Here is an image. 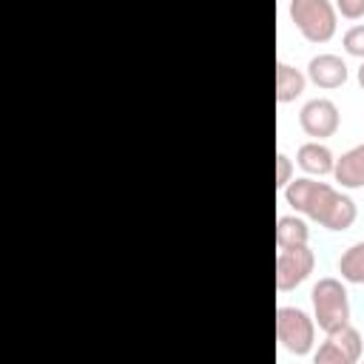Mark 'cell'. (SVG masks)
<instances>
[{"label": "cell", "mask_w": 364, "mask_h": 364, "mask_svg": "<svg viewBox=\"0 0 364 364\" xmlns=\"http://www.w3.org/2000/svg\"><path fill=\"white\" fill-rule=\"evenodd\" d=\"M333 179L341 188H364V142L353 145L350 151H344L341 156H336V168H333Z\"/></svg>", "instance_id": "11"}, {"label": "cell", "mask_w": 364, "mask_h": 364, "mask_svg": "<svg viewBox=\"0 0 364 364\" xmlns=\"http://www.w3.org/2000/svg\"><path fill=\"white\" fill-rule=\"evenodd\" d=\"M290 179H293V159L279 151V154H276V188L284 191Z\"/></svg>", "instance_id": "16"}, {"label": "cell", "mask_w": 364, "mask_h": 364, "mask_svg": "<svg viewBox=\"0 0 364 364\" xmlns=\"http://www.w3.org/2000/svg\"><path fill=\"white\" fill-rule=\"evenodd\" d=\"M310 228L301 213H284L276 219V247H293V245H307Z\"/></svg>", "instance_id": "13"}, {"label": "cell", "mask_w": 364, "mask_h": 364, "mask_svg": "<svg viewBox=\"0 0 364 364\" xmlns=\"http://www.w3.org/2000/svg\"><path fill=\"white\" fill-rule=\"evenodd\" d=\"M316 267V253L310 250V245H293V247H279L276 253V287L284 290H296L301 282L310 279Z\"/></svg>", "instance_id": "5"}, {"label": "cell", "mask_w": 364, "mask_h": 364, "mask_svg": "<svg viewBox=\"0 0 364 364\" xmlns=\"http://www.w3.org/2000/svg\"><path fill=\"white\" fill-rule=\"evenodd\" d=\"M355 77H358V85H361V91H364V63L358 65V74H355Z\"/></svg>", "instance_id": "18"}, {"label": "cell", "mask_w": 364, "mask_h": 364, "mask_svg": "<svg viewBox=\"0 0 364 364\" xmlns=\"http://www.w3.org/2000/svg\"><path fill=\"white\" fill-rule=\"evenodd\" d=\"M336 11L347 20H361L364 17V0H336Z\"/></svg>", "instance_id": "17"}, {"label": "cell", "mask_w": 364, "mask_h": 364, "mask_svg": "<svg viewBox=\"0 0 364 364\" xmlns=\"http://www.w3.org/2000/svg\"><path fill=\"white\" fill-rule=\"evenodd\" d=\"M341 43H344V51H347V54H353V57H361V60H364V23L350 26V28L344 31Z\"/></svg>", "instance_id": "15"}, {"label": "cell", "mask_w": 364, "mask_h": 364, "mask_svg": "<svg viewBox=\"0 0 364 364\" xmlns=\"http://www.w3.org/2000/svg\"><path fill=\"white\" fill-rule=\"evenodd\" d=\"M347 77H350V68H347L344 57H338V54H316L307 63V80L316 88H324V91L341 88L347 82Z\"/></svg>", "instance_id": "9"}, {"label": "cell", "mask_w": 364, "mask_h": 364, "mask_svg": "<svg viewBox=\"0 0 364 364\" xmlns=\"http://www.w3.org/2000/svg\"><path fill=\"white\" fill-rule=\"evenodd\" d=\"M310 301H313V318L318 330L327 333L350 321V296H347L344 279H336V276L318 279L310 290Z\"/></svg>", "instance_id": "1"}, {"label": "cell", "mask_w": 364, "mask_h": 364, "mask_svg": "<svg viewBox=\"0 0 364 364\" xmlns=\"http://www.w3.org/2000/svg\"><path fill=\"white\" fill-rule=\"evenodd\" d=\"M361 353H364L361 333L347 321V324L324 333V341L313 353V361L316 364H355V361H361Z\"/></svg>", "instance_id": "4"}, {"label": "cell", "mask_w": 364, "mask_h": 364, "mask_svg": "<svg viewBox=\"0 0 364 364\" xmlns=\"http://www.w3.org/2000/svg\"><path fill=\"white\" fill-rule=\"evenodd\" d=\"M355 216H358L355 199H353L350 193L333 188V193H330V196L324 199V205L316 210L313 222H318V225L327 228V230H347V228H353Z\"/></svg>", "instance_id": "8"}, {"label": "cell", "mask_w": 364, "mask_h": 364, "mask_svg": "<svg viewBox=\"0 0 364 364\" xmlns=\"http://www.w3.org/2000/svg\"><path fill=\"white\" fill-rule=\"evenodd\" d=\"M307 71L290 65V63H279L276 65V102L287 105L293 100H299L307 88Z\"/></svg>", "instance_id": "12"}, {"label": "cell", "mask_w": 364, "mask_h": 364, "mask_svg": "<svg viewBox=\"0 0 364 364\" xmlns=\"http://www.w3.org/2000/svg\"><path fill=\"white\" fill-rule=\"evenodd\" d=\"M290 20L310 43H327L336 34L338 11L333 0H290Z\"/></svg>", "instance_id": "2"}, {"label": "cell", "mask_w": 364, "mask_h": 364, "mask_svg": "<svg viewBox=\"0 0 364 364\" xmlns=\"http://www.w3.org/2000/svg\"><path fill=\"white\" fill-rule=\"evenodd\" d=\"M276 338L293 355H310L316 347V318L293 304L276 310Z\"/></svg>", "instance_id": "3"}, {"label": "cell", "mask_w": 364, "mask_h": 364, "mask_svg": "<svg viewBox=\"0 0 364 364\" xmlns=\"http://www.w3.org/2000/svg\"><path fill=\"white\" fill-rule=\"evenodd\" d=\"M299 125L307 136L313 139H327L338 131L341 125V114H338V105L327 97H313L301 105L299 111Z\"/></svg>", "instance_id": "6"}, {"label": "cell", "mask_w": 364, "mask_h": 364, "mask_svg": "<svg viewBox=\"0 0 364 364\" xmlns=\"http://www.w3.org/2000/svg\"><path fill=\"white\" fill-rule=\"evenodd\" d=\"M296 162L304 173L310 176H333V168H336V154L321 142V139H310L304 142L299 151H296Z\"/></svg>", "instance_id": "10"}, {"label": "cell", "mask_w": 364, "mask_h": 364, "mask_svg": "<svg viewBox=\"0 0 364 364\" xmlns=\"http://www.w3.org/2000/svg\"><path fill=\"white\" fill-rule=\"evenodd\" d=\"M338 273L350 284H364V242H353L338 256Z\"/></svg>", "instance_id": "14"}, {"label": "cell", "mask_w": 364, "mask_h": 364, "mask_svg": "<svg viewBox=\"0 0 364 364\" xmlns=\"http://www.w3.org/2000/svg\"><path fill=\"white\" fill-rule=\"evenodd\" d=\"M282 193H284V202L293 208V213L313 219L316 210L324 205V199L333 193V185L318 182L316 176H293Z\"/></svg>", "instance_id": "7"}]
</instances>
